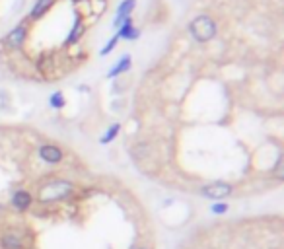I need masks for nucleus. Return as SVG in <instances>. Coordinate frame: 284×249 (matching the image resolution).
I'll return each mask as SVG.
<instances>
[{"label": "nucleus", "mask_w": 284, "mask_h": 249, "mask_svg": "<svg viewBox=\"0 0 284 249\" xmlns=\"http://www.w3.org/2000/svg\"><path fill=\"white\" fill-rule=\"evenodd\" d=\"M74 193V183L68 179H49L37 187V201L39 203H56V201H66Z\"/></svg>", "instance_id": "obj_1"}, {"label": "nucleus", "mask_w": 284, "mask_h": 249, "mask_svg": "<svg viewBox=\"0 0 284 249\" xmlns=\"http://www.w3.org/2000/svg\"><path fill=\"white\" fill-rule=\"evenodd\" d=\"M216 32H218V25L207 14H201L189 23V33L197 43H207L210 39H214Z\"/></svg>", "instance_id": "obj_2"}, {"label": "nucleus", "mask_w": 284, "mask_h": 249, "mask_svg": "<svg viewBox=\"0 0 284 249\" xmlns=\"http://www.w3.org/2000/svg\"><path fill=\"white\" fill-rule=\"evenodd\" d=\"M234 191V187L230 183H224V181H216V183H207L201 187V195L205 199H210V201H224L228 199Z\"/></svg>", "instance_id": "obj_3"}, {"label": "nucleus", "mask_w": 284, "mask_h": 249, "mask_svg": "<svg viewBox=\"0 0 284 249\" xmlns=\"http://www.w3.org/2000/svg\"><path fill=\"white\" fill-rule=\"evenodd\" d=\"M25 37H27V23L22 22V23H18V25L2 39V45H4L6 49H10V51H20L23 47V43H25Z\"/></svg>", "instance_id": "obj_4"}, {"label": "nucleus", "mask_w": 284, "mask_h": 249, "mask_svg": "<svg viewBox=\"0 0 284 249\" xmlns=\"http://www.w3.org/2000/svg\"><path fill=\"white\" fill-rule=\"evenodd\" d=\"M37 154H39V158H41L45 163H51V165L61 163L63 162V158H65V152L61 150L59 146H55V144H43V146H39V148H37Z\"/></svg>", "instance_id": "obj_5"}, {"label": "nucleus", "mask_w": 284, "mask_h": 249, "mask_svg": "<svg viewBox=\"0 0 284 249\" xmlns=\"http://www.w3.org/2000/svg\"><path fill=\"white\" fill-rule=\"evenodd\" d=\"M86 32V23H84V18L80 16V12H74V25H72V30L70 33L66 35L65 39V45H74L78 43L80 39H82V35Z\"/></svg>", "instance_id": "obj_6"}, {"label": "nucleus", "mask_w": 284, "mask_h": 249, "mask_svg": "<svg viewBox=\"0 0 284 249\" xmlns=\"http://www.w3.org/2000/svg\"><path fill=\"white\" fill-rule=\"evenodd\" d=\"M0 247L2 249H23V238L18 230H8L0 238Z\"/></svg>", "instance_id": "obj_7"}, {"label": "nucleus", "mask_w": 284, "mask_h": 249, "mask_svg": "<svg viewBox=\"0 0 284 249\" xmlns=\"http://www.w3.org/2000/svg\"><path fill=\"white\" fill-rule=\"evenodd\" d=\"M134 6H136V0H123L119 6H117V12H115V18H113V27H117L119 30V25L125 20H129L131 18L132 10H134Z\"/></svg>", "instance_id": "obj_8"}, {"label": "nucleus", "mask_w": 284, "mask_h": 249, "mask_svg": "<svg viewBox=\"0 0 284 249\" xmlns=\"http://www.w3.org/2000/svg\"><path fill=\"white\" fill-rule=\"evenodd\" d=\"M33 205V197L30 191H25V189H20V191H16L14 195H12V206L18 210V212H25V210H30V206Z\"/></svg>", "instance_id": "obj_9"}, {"label": "nucleus", "mask_w": 284, "mask_h": 249, "mask_svg": "<svg viewBox=\"0 0 284 249\" xmlns=\"http://www.w3.org/2000/svg\"><path fill=\"white\" fill-rule=\"evenodd\" d=\"M140 35V32L134 27V23H132V18H129V20H125V22L119 25V30H117V37L119 39H136Z\"/></svg>", "instance_id": "obj_10"}, {"label": "nucleus", "mask_w": 284, "mask_h": 249, "mask_svg": "<svg viewBox=\"0 0 284 249\" xmlns=\"http://www.w3.org/2000/svg\"><path fill=\"white\" fill-rule=\"evenodd\" d=\"M53 4H55V0H35V4L32 6V12H30V20H39V18H43Z\"/></svg>", "instance_id": "obj_11"}, {"label": "nucleus", "mask_w": 284, "mask_h": 249, "mask_svg": "<svg viewBox=\"0 0 284 249\" xmlns=\"http://www.w3.org/2000/svg\"><path fill=\"white\" fill-rule=\"evenodd\" d=\"M131 66H132L131 54H123L119 61H117V65L111 66V70H109V74H107V78H117V76H121L123 72L131 70Z\"/></svg>", "instance_id": "obj_12"}, {"label": "nucleus", "mask_w": 284, "mask_h": 249, "mask_svg": "<svg viewBox=\"0 0 284 249\" xmlns=\"http://www.w3.org/2000/svg\"><path fill=\"white\" fill-rule=\"evenodd\" d=\"M119 130H121V123H113L109 129L105 130V134L99 139V142H101V144H109V142H113L115 139H117Z\"/></svg>", "instance_id": "obj_13"}, {"label": "nucleus", "mask_w": 284, "mask_h": 249, "mask_svg": "<svg viewBox=\"0 0 284 249\" xmlns=\"http://www.w3.org/2000/svg\"><path fill=\"white\" fill-rule=\"evenodd\" d=\"M49 103H51V107H55V109H63L66 105V101H65V94L63 92H55L51 98H49Z\"/></svg>", "instance_id": "obj_14"}, {"label": "nucleus", "mask_w": 284, "mask_h": 249, "mask_svg": "<svg viewBox=\"0 0 284 249\" xmlns=\"http://www.w3.org/2000/svg\"><path fill=\"white\" fill-rule=\"evenodd\" d=\"M230 206L226 205V203H222V201H216V203H212L210 205V212L212 214H216V216H220V214H226L228 212Z\"/></svg>", "instance_id": "obj_15"}, {"label": "nucleus", "mask_w": 284, "mask_h": 249, "mask_svg": "<svg viewBox=\"0 0 284 249\" xmlns=\"http://www.w3.org/2000/svg\"><path fill=\"white\" fill-rule=\"evenodd\" d=\"M117 43H119V37H117V33H115V35H113V37L109 39V41H107V45H105V47L101 49V54H103V57H105V54H109L111 51H113V49L117 47Z\"/></svg>", "instance_id": "obj_16"}, {"label": "nucleus", "mask_w": 284, "mask_h": 249, "mask_svg": "<svg viewBox=\"0 0 284 249\" xmlns=\"http://www.w3.org/2000/svg\"><path fill=\"white\" fill-rule=\"evenodd\" d=\"M132 249H148V247H142V245H134Z\"/></svg>", "instance_id": "obj_17"}, {"label": "nucleus", "mask_w": 284, "mask_h": 249, "mask_svg": "<svg viewBox=\"0 0 284 249\" xmlns=\"http://www.w3.org/2000/svg\"><path fill=\"white\" fill-rule=\"evenodd\" d=\"M74 2H82V0H74Z\"/></svg>", "instance_id": "obj_18"}]
</instances>
